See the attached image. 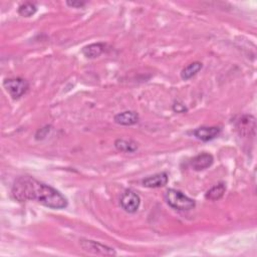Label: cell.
<instances>
[{
  "mask_svg": "<svg viewBox=\"0 0 257 257\" xmlns=\"http://www.w3.org/2000/svg\"><path fill=\"white\" fill-rule=\"evenodd\" d=\"M113 120L121 126H132L139 122V115L136 111L126 110L116 115Z\"/></svg>",
  "mask_w": 257,
  "mask_h": 257,
  "instance_id": "obj_10",
  "label": "cell"
},
{
  "mask_svg": "<svg viewBox=\"0 0 257 257\" xmlns=\"http://www.w3.org/2000/svg\"><path fill=\"white\" fill-rule=\"evenodd\" d=\"M173 110H174L175 111H177V112H184V111L187 110L186 107H185L184 105H180V104H175V105L173 106Z\"/></svg>",
  "mask_w": 257,
  "mask_h": 257,
  "instance_id": "obj_17",
  "label": "cell"
},
{
  "mask_svg": "<svg viewBox=\"0 0 257 257\" xmlns=\"http://www.w3.org/2000/svg\"><path fill=\"white\" fill-rule=\"evenodd\" d=\"M37 11V7L35 3L32 2H25L23 4H21L18 8V13L19 15L23 16V17H32L33 15H35Z\"/></svg>",
  "mask_w": 257,
  "mask_h": 257,
  "instance_id": "obj_15",
  "label": "cell"
},
{
  "mask_svg": "<svg viewBox=\"0 0 257 257\" xmlns=\"http://www.w3.org/2000/svg\"><path fill=\"white\" fill-rule=\"evenodd\" d=\"M11 195L18 202L37 201L56 210L68 207V200L60 191L31 176H21L15 179Z\"/></svg>",
  "mask_w": 257,
  "mask_h": 257,
  "instance_id": "obj_1",
  "label": "cell"
},
{
  "mask_svg": "<svg viewBox=\"0 0 257 257\" xmlns=\"http://www.w3.org/2000/svg\"><path fill=\"white\" fill-rule=\"evenodd\" d=\"M3 87L13 100H17L28 91L30 83H28L27 80L20 77L6 78L3 82Z\"/></svg>",
  "mask_w": 257,
  "mask_h": 257,
  "instance_id": "obj_3",
  "label": "cell"
},
{
  "mask_svg": "<svg viewBox=\"0 0 257 257\" xmlns=\"http://www.w3.org/2000/svg\"><path fill=\"white\" fill-rule=\"evenodd\" d=\"M67 4H68L70 7L80 8V7H83L87 3L82 2V1H67Z\"/></svg>",
  "mask_w": 257,
  "mask_h": 257,
  "instance_id": "obj_16",
  "label": "cell"
},
{
  "mask_svg": "<svg viewBox=\"0 0 257 257\" xmlns=\"http://www.w3.org/2000/svg\"><path fill=\"white\" fill-rule=\"evenodd\" d=\"M169 177L167 173H158L143 180V185L147 188H160L167 185Z\"/></svg>",
  "mask_w": 257,
  "mask_h": 257,
  "instance_id": "obj_9",
  "label": "cell"
},
{
  "mask_svg": "<svg viewBox=\"0 0 257 257\" xmlns=\"http://www.w3.org/2000/svg\"><path fill=\"white\" fill-rule=\"evenodd\" d=\"M164 197L165 201L170 207L179 211H189L196 205L193 199L189 198L179 190L169 189L166 191Z\"/></svg>",
  "mask_w": 257,
  "mask_h": 257,
  "instance_id": "obj_2",
  "label": "cell"
},
{
  "mask_svg": "<svg viewBox=\"0 0 257 257\" xmlns=\"http://www.w3.org/2000/svg\"><path fill=\"white\" fill-rule=\"evenodd\" d=\"M226 191V186L223 183H220L214 187H212L210 190L207 191L205 194V198L210 201H217V200L221 199Z\"/></svg>",
  "mask_w": 257,
  "mask_h": 257,
  "instance_id": "obj_14",
  "label": "cell"
},
{
  "mask_svg": "<svg viewBox=\"0 0 257 257\" xmlns=\"http://www.w3.org/2000/svg\"><path fill=\"white\" fill-rule=\"evenodd\" d=\"M80 247L89 253L97 254V255H117V252L115 249L109 247L107 245H104L102 243H99L94 240H88V239H81Z\"/></svg>",
  "mask_w": 257,
  "mask_h": 257,
  "instance_id": "obj_4",
  "label": "cell"
},
{
  "mask_svg": "<svg viewBox=\"0 0 257 257\" xmlns=\"http://www.w3.org/2000/svg\"><path fill=\"white\" fill-rule=\"evenodd\" d=\"M236 129L239 135L244 138L254 137L256 130L255 118L249 115L242 116L236 123Z\"/></svg>",
  "mask_w": 257,
  "mask_h": 257,
  "instance_id": "obj_6",
  "label": "cell"
},
{
  "mask_svg": "<svg viewBox=\"0 0 257 257\" xmlns=\"http://www.w3.org/2000/svg\"><path fill=\"white\" fill-rule=\"evenodd\" d=\"M121 206L128 213H136L141 205L140 196L133 190H127L121 197Z\"/></svg>",
  "mask_w": 257,
  "mask_h": 257,
  "instance_id": "obj_5",
  "label": "cell"
},
{
  "mask_svg": "<svg viewBox=\"0 0 257 257\" xmlns=\"http://www.w3.org/2000/svg\"><path fill=\"white\" fill-rule=\"evenodd\" d=\"M106 45L104 43L98 42V43H92L82 48V53L88 59H96L105 51Z\"/></svg>",
  "mask_w": 257,
  "mask_h": 257,
  "instance_id": "obj_11",
  "label": "cell"
},
{
  "mask_svg": "<svg viewBox=\"0 0 257 257\" xmlns=\"http://www.w3.org/2000/svg\"><path fill=\"white\" fill-rule=\"evenodd\" d=\"M213 156L208 153L199 154L191 160V166L195 171H202L213 164Z\"/></svg>",
  "mask_w": 257,
  "mask_h": 257,
  "instance_id": "obj_8",
  "label": "cell"
},
{
  "mask_svg": "<svg viewBox=\"0 0 257 257\" xmlns=\"http://www.w3.org/2000/svg\"><path fill=\"white\" fill-rule=\"evenodd\" d=\"M220 128L218 127H201L194 131V136L203 142H209L220 135Z\"/></svg>",
  "mask_w": 257,
  "mask_h": 257,
  "instance_id": "obj_7",
  "label": "cell"
},
{
  "mask_svg": "<svg viewBox=\"0 0 257 257\" xmlns=\"http://www.w3.org/2000/svg\"><path fill=\"white\" fill-rule=\"evenodd\" d=\"M115 147L118 151L125 152V153H133L138 149V145L136 142L132 140H123V139L116 140Z\"/></svg>",
  "mask_w": 257,
  "mask_h": 257,
  "instance_id": "obj_12",
  "label": "cell"
},
{
  "mask_svg": "<svg viewBox=\"0 0 257 257\" xmlns=\"http://www.w3.org/2000/svg\"><path fill=\"white\" fill-rule=\"evenodd\" d=\"M203 65L200 62H194L187 67H185L181 72V77L184 80H188L191 77H193L195 74H197L200 71L202 70Z\"/></svg>",
  "mask_w": 257,
  "mask_h": 257,
  "instance_id": "obj_13",
  "label": "cell"
}]
</instances>
